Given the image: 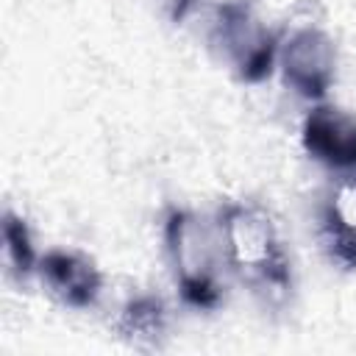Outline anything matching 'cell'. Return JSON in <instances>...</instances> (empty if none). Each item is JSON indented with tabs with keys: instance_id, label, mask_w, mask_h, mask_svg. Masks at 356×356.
Masks as SVG:
<instances>
[{
	"instance_id": "obj_10",
	"label": "cell",
	"mask_w": 356,
	"mask_h": 356,
	"mask_svg": "<svg viewBox=\"0 0 356 356\" xmlns=\"http://www.w3.org/2000/svg\"><path fill=\"white\" fill-rule=\"evenodd\" d=\"M159 3H161V6H164V11L170 14V19H175V22H178V19H184V14L192 8V3H195V0H159Z\"/></svg>"
},
{
	"instance_id": "obj_4",
	"label": "cell",
	"mask_w": 356,
	"mask_h": 356,
	"mask_svg": "<svg viewBox=\"0 0 356 356\" xmlns=\"http://www.w3.org/2000/svg\"><path fill=\"white\" fill-rule=\"evenodd\" d=\"M303 147L328 170L356 184V120L339 108L320 106L303 122Z\"/></svg>"
},
{
	"instance_id": "obj_7",
	"label": "cell",
	"mask_w": 356,
	"mask_h": 356,
	"mask_svg": "<svg viewBox=\"0 0 356 356\" xmlns=\"http://www.w3.org/2000/svg\"><path fill=\"white\" fill-rule=\"evenodd\" d=\"M323 228H325V242H328L334 259L342 261L345 267L356 270V217L350 214V209H345L339 200H334L325 209Z\"/></svg>"
},
{
	"instance_id": "obj_3",
	"label": "cell",
	"mask_w": 356,
	"mask_h": 356,
	"mask_svg": "<svg viewBox=\"0 0 356 356\" xmlns=\"http://www.w3.org/2000/svg\"><path fill=\"white\" fill-rule=\"evenodd\" d=\"M217 36L242 81H261L273 70L275 42L270 31L242 3H228L217 14Z\"/></svg>"
},
{
	"instance_id": "obj_1",
	"label": "cell",
	"mask_w": 356,
	"mask_h": 356,
	"mask_svg": "<svg viewBox=\"0 0 356 356\" xmlns=\"http://www.w3.org/2000/svg\"><path fill=\"white\" fill-rule=\"evenodd\" d=\"M225 242L239 273L264 292L289 289V261L275 239L270 220L248 206L225 211Z\"/></svg>"
},
{
	"instance_id": "obj_5",
	"label": "cell",
	"mask_w": 356,
	"mask_h": 356,
	"mask_svg": "<svg viewBox=\"0 0 356 356\" xmlns=\"http://www.w3.org/2000/svg\"><path fill=\"white\" fill-rule=\"evenodd\" d=\"M286 83L303 97H323L334 81V44L320 31H298L281 53Z\"/></svg>"
},
{
	"instance_id": "obj_8",
	"label": "cell",
	"mask_w": 356,
	"mask_h": 356,
	"mask_svg": "<svg viewBox=\"0 0 356 356\" xmlns=\"http://www.w3.org/2000/svg\"><path fill=\"white\" fill-rule=\"evenodd\" d=\"M164 328L161 303L153 298H139L125 309V331L134 337H156Z\"/></svg>"
},
{
	"instance_id": "obj_6",
	"label": "cell",
	"mask_w": 356,
	"mask_h": 356,
	"mask_svg": "<svg viewBox=\"0 0 356 356\" xmlns=\"http://www.w3.org/2000/svg\"><path fill=\"white\" fill-rule=\"evenodd\" d=\"M42 281L44 286L67 306L72 309H86L97 300L100 295V273L97 267L70 250H50L42 259Z\"/></svg>"
},
{
	"instance_id": "obj_2",
	"label": "cell",
	"mask_w": 356,
	"mask_h": 356,
	"mask_svg": "<svg viewBox=\"0 0 356 356\" xmlns=\"http://www.w3.org/2000/svg\"><path fill=\"white\" fill-rule=\"evenodd\" d=\"M167 248L175 264V281L181 286V295L200 309L217 306V261L203 225L186 211H172L167 220Z\"/></svg>"
},
{
	"instance_id": "obj_9",
	"label": "cell",
	"mask_w": 356,
	"mask_h": 356,
	"mask_svg": "<svg viewBox=\"0 0 356 356\" xmlns=\"http://www.w3.org/2000/svg\"><path fill=\"white\" fill-rule=\"evenodd\" d=\"M3 239H6V250H8L11 261H14V267L28 273L36 264V253H33V245H31L25 222L19 217H14L11 211L3 220Z\"/></svg>"
}]
</instances>
